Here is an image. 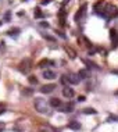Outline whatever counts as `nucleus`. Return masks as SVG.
Here are the masks:
<instances>
[{
  "label": "nucleus",
  "instance_id": "nucleus-20",
  "mask_svg": "<svg viewBox=\"0 0 118 132\" xmlns=\"http://www.w3.org/2000/svg\"><path fill=\"white\" fill-rule=\"evenodd\" d=\"M0 25H2V21H0Z\"/></svg>",
  "mask_w": 118,
  "mask_h": 132
},
{
  "label": "nucleus",
  "instance_id": "nucleus-7",
  "mask_svg": "<svg viewBox=\"0 0 118 132\" xmlns=\"http://www.w3.org/2000/svg\"><path fill=\"white\" fill-rule=\"evenodd\" d=\"M61 100L60 99H57V97H52V99H50V101H49V106H52V107H61Z\"/></svg>",
  "mask_w": 118,
  "mask_h": 132
},
{
  "label": "nucleus",
  "instance_id": "nucleus-14",
  "mask_svg": "<svg viewBox=\"0 0 118 132\" xmlns=\"http://www.w3.org/2000/svg\"><path fill=\"white\" fill-rule=\"evenodd\" d=\"M28 81H29V83H32V85H36V83H38V79H36V77H33V75L29 77Z\"/></svg>",
  "mask_w": 118,
  "mask_h": 132
},
{
  "label": "nucleus",
  "instance_id": "nucleus-1",
  "mask_svg": "<svg viewBox=\"0 0 118 132\" xmlns=\"http://www.w3.org/2000/svg\"><path fill=\"white\" fill-rule=\"evenodd\" d=\"M35 110L40 114H46V113H49V104L46 103L45 99L36 97L35 99Z\"/></svg>",
  "mask_w": 118,
  "mask_h": 132
},
{
  "label": "nucleus",
  "instance_id": "nucleus-2",
  "mask_svg": "<svg viewBox=\"0 0 118 132\" xmlns=\"http://www.w3.org/2000/svg\"><path fill=\"white\" fill-rule=\"evenodd\" d=\"M32 65H31V60H24V61L19 64V70H21V72L24 74H28L29 71H31Z\"/></svg>",
  "mask_w": 118,
  "mask_h": 132
},
{
  "label": "nucleus",
  "instance_id": "nucleus-10",
  "mask_svg": "<svg viewBox=\"0 0 118 132\" xmlns=\"http://www.w3.org/2000/svg\"><path fill=\"white\" fill-rule=\"evenodd\" d=\"M68 128H71V129H76V131H78L79 128H81V125H79V122H76V121H71V122L68 124Z\"/></svg>",
  "mask_w": 118,
  "mask_h": 132
},
{
  "label": "nucleus",
  "instance_id": "nucleus-12",
  "mask_svg": "<svg viewBox=\"0 0 118 132\" xmlns=\"http://www.w3.org/2000/svg\"><path fill=\"white\" fill-rule=\"evenodd\" d=\"M63 111H67V113H71V111H74V104H67V106L64 107Z\"/></svg>",
  "mask_w": 118,
  "mask_h": 132
},
{
  "label": "nucleus",
  "instance_id": "nucleus-5",
  "mask_svg": "<svg viewBox=\"0 0 118 132\" xmlns=\"http://www.w3.org/2000/svg\"><path fill=\"white\" fill-rule=\"evenodd\" d=\"M56 77L57 75L53 70H45L43 71V78H45V79H54Z\"/></svg>",
  "mask_w": 118,
  "mask_h": 132
},
{
  "label": "nucleus",
  "instance_id": "nucleus-18",
  "mask_svg": "<svg viewBox=\"0 0 118 132\" xmlns=\"http://www.w3.org/2000/svg\"><path fill=\"white\" fill-rule=\"evenodd\" d=\"M49 3H50V0H43L42 4H49Z\"/></svg>",
  "mask_w": 118,
  "mask_h": 132
},
{
  "label": "nucleus",
  "instance_id": "nucleus-8",
  "mask_svg": "<svg viewBox=\"0 0 118 132\" xmlns=\"http://www.w3.org/2000/svg\"><path fill=\"white\" fill-rule=\"evenodd\" d=\"M78 77H79V79H86L87 77H90V74H89V71H87V70H79Z\"/></svg>",
  "mask_w": 118,
  "mask_h": 132
},
{
  "label": "nucleus",
  "instance_id": "nucleus-6",
  "mask_svg": "<svg viewBox=\"0 0 118 132\" xmlns=\"http://www.w3.org/2000/svg\"><path fill=\"white\" fill-rule=\"evenodd\" d=\"M54 89H56V85H53V83H52V85L42 86V88H40V92H42V93H52Z\"/></svg>",
  "mask_w": 118,
  "mask_h": 132
},
{
  "label": "nucleus",
  "instance_id": "nucleus-15",
  "mask_svg": "<svg viewBox=\"0 0 118 132\" xmlns=\"http://www.w3.org/2000/svg\"><path fill=\"white\" fill-rule=\"evenodd\" d=\"M97 111L96 110H93V109H85L83 110V114H96Z\"/></svg>",
  "mask_w": 118,
  "mask_h": 132
},
{
  "label": "nucleus",
  "instance_id": "nucleus-13",
  "mask_svg": "<svg viewBox=\"0 0 118 132\" xmlns=\"http://www.w3.org/2000/svg\"><path fill=\"white\" fill-rule=\"evenodd\" d=\"M18 33H19V29H18V28H15V29H10V31H8V35H10V36H13V35L17 36Z\"/></svg>",
  "mask_w": 118,
  "mask_h": 132
},
{
  "label": "nucleus",
  "instance_id": "nucleus-9",
  "mask_svg": "<svg viewBox=\"0 0 118 132\" xmlns=\"http://www.w3.org/2000/svg\"><path fill=\"white\" fill-rule=\"evenodd\" d=\"M85 13H86V4H83L82 7H81V10L78 11V14L75 15V20H76V21H78V20L81 18V17H83V15H85Z\"/></svg>",
  "mask_w": 118,
  "mask_h": 132
},
{
  "label": "nucleus",
  "instance_id": "nucleus-11",
  "mask_svg": "<svg viewBox=\"0 0 118 132\" xmlns=\"http://www.w3.org/2000/svg\"><path fill=\"white\" fill-rule=\"evenodd\" d=\"M33 15H35V18H43V13H42V10L40 8H36L35 10V13H33Z\"/></svg>",
  "mask_w": 118,
  "mask_h": 132
},
{
  "label": "nucleus",
  "instance_id": "nucleus-17",
  "mask_svg": "<svg viewBox=\"0 0 118 132\" xmlns=\"http://www.w3.org/2000/svg\"><path fill=\"white\" fill-rule=\"evenodd\" d=\"M109 120H110V121H113V120H114V121H118V117H117V116H111Z\"/></svg>",
  "mask_w": 118,
  "mask_h": 132
},
{
  "label": "nucleus",
  "instance_id": "nucleus-19",
  "mask_svg": "<svg viewBox=\"0 0 118 132\" xmlns=\"http://www.w3.org/2000/svg\"><path fill=\"white\" fill-rule=\"evenodd\" d=\"M4 111H6V110L3 109V107H0V114H3V113H4Z\"/></svg>",
  "mask_w": 118,
  "mask_h": 132
},
{
  "label": "nucleus",
  "instance_id": "nucleus-16",
  "mask_svg": "<svg viewBox=\"0 0 118 132\" xmlns=\"http://www.w3.org/2000/svg\"><path fill=\"white\" fill-rule=\"evenodd\" d=\"M22 93H24V95H26V96H29V95L32 93V90H31V89H24V90H22Z\"/></svg>",
  "mask_w": 118,
  "mask_h": 132
},
{
  "label": "nucleus",
  "instance_id": "nucleus-3",
  "mask_svg": "<svg viewBox=\"0 0 118 132\" xmlns=\"http://www.w3.org/2000/svg\"><path fill=\"white\" fill-rule=\"evenodd\" d=\"M67 81H68V83H71V85H76V83H79V77L78 74H68V75H65Z\"/></svg>",
  "mask_w": 118,
  "mask_h": 132
},
{
  "label": "nucleus",
  "instance_id": "nucleus-4",
  "mask_svg": "<svg viewBox=\"0 0 118 132\" xmlns=\"http://www.w3.org/2000/svg\"><path fill=\"white\" fill-rule=\"evenodd\" d=\"M63 95H64V97H68V99H71V97H74L75 92H74L72 88H68V85H67V86L63 89Z\"/></svg>",
  "mask_w": 118,
  "mask_h": 132
}]
</instances>
